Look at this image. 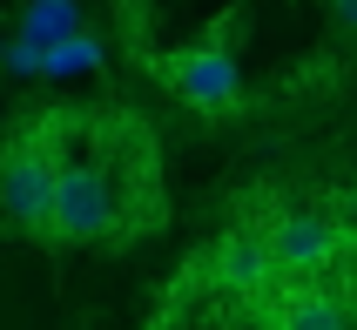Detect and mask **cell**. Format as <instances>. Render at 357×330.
I'll return each instance as SVG.
<instances>
[{
    "mask_svg": "<svg viewBox=\"0 0 357 330\" xmlns=\"http://www.w3.org/2000/svg\"><path fill=\"white\" fill-rule=\"evenodd\" d=\"M75 27H81V0H27L14 34L27 40V47H54V40L75 34Z\"/></svg>",
    "mask_w": 357,
    "mask_h": 330,
    "instance_id": "obj_8",
    "label": "cell"
},
{
    "mask_svg": "<svg viewBox=\"0 0 357 330\" xmlns=\"http://www.w3.org/2000/svg\"><path fill=\"white\" fill-rule=\"evenodd\" d=\"M277 330H357V303L337 297V290H324V283H303V290L283 297Z\"/></svg>",
    "mask_w": 357,
    "mask_h": 330,
    "instance_id": "obj_6",
    "label": "cell"
},
{
    "mask_svg": "<svg viewBox=\"0 0 357 330\" xmlns=\"http://www.w3.org/2000/svg\"><path fill=\"white\" fill-rule=\"evenodd\" d=\"M121 223V189L95 162H61L54 169V202H47V236L61 243H95Z\"/></svg>",
    "mask_w": 357,
    "mask_h": 330,
    "instance_id": "obj_2",
    "label": "cell"
},
{
    "mask_svg": "<svg viewBox=\"0 0 357 330\" xmlns=\"http://www.w3.org/2000/svg\"><path fill=\"white\" fill-rule=\"evenodd\" d=\"M54 169L61 162L40 149V142H14L0 156V209L14 216L20 230L47 236V202H54Z\"/></svg>",
    "mask_w": 357,
    "mask_h": 330,
    "instance_id": "obj_4",
    "label": "cell"
},
{
    "mask_svg": "<svg viewBox=\"0 0 357 330\" xmlns=\"http://www.w3.org/2000/svg\"><path fill=\"white\" fill-rule=\"evenodd\" d=\"M202 270H209V283H216V290L257 297L263 283H270V250H263V230H229L216 250L202 256Z\"/></svg>",
    "mask_w": 357,
    "mask_h": 330,
    "instance_id": "obj_5",
    "label": "cell"
},
{
    "mask_svg": "<svg viewBox=\"0 0 357 330\" xmlns=\"http://www.w3.org/2000/svg\"><path fill=\"white\" fill-rule=\"evenodd\" d=\"M101 61H108V47H101L88 27H75V34H61L54 47H40V81H81V75H101Z\"/></svg>",
    "mask_w": 357,
    "mask_h": 330,
    "instance_id": "obj_7",
    "label": "cell"
},
{
    "mask_svg": "<svg viewBox=\"0 0 357 330\" xmlns=\"http://www.w3.org/2000/svg\"><path fill=\"white\" fill-rule=\"evenodd\" d=\"M263 250H270V276H290V283H317L324 270H337L351 256V230L324 209H290L263 230Z\"/></svg>",
    "mask_w": 357,
    "mask_h": 330,
    "instance_id": "obj_1",
    "label": "cell"
},
{
    "mask_svg": "<svg viewBox=\"0 0 357 330\" xmlns=\"http://www.w3.org/2000/svg\"><path fill=\"white\" fill-rule=\"evenodd\" d=\"M0 75L7 81H40V47H27V40H7V61H0Z\"/></svg>",
    "mask_w": 357,
    "mask_h": 330,
    "instance_id": "obj_9",
    "label": "cell"
},
{
    "mask_svg": "<svg viewBox=\"0 0 357 330\" xmlns=\"http://www.w3.org/2000/svg\"><path fill=\"white\" fill-rule=\"evenodd\" d=\"M351 223H357V189H351Z\"/></svg>",
    "mask_w": 357,
    "mask_h": 330,
    "instance_id": "obj_12",
    "label": "cell"
},
{
    "mask_svg": "<svg viewBox=\"0 0 357 330\" xmlns=\"http://www.w3.org/2000/svg\"><path fill=\"white\" fill-rule=\"evenodd\" d=\"M331 14H337V27H351V34H357V0H331Z\"/></svg>",
    "mask_w": 357,
    "mask_h": 330,
    "instance_id": "obj_10",
    "label": "cell"
},
{
    "mask_svg": "<svg viewBox=\"0 0 357 330\" xmlns=\"http://www.w3.org/2000/svg\"><path fill=\"white\" fill-rule=\"evenodd\" d=\"M155 75L169 81L189 108H202V115H222V108L243 101V68H236V54H229L222 40H202V47H182V54L155 61Z\"/></svg>",
    "mask_w": 357,
    "mask_h": 330,
    "instance_id": "obj_3",
    "label": "cell"
},
{
    "mask_svg": "<svg viewBox=\"0 0 357 330\" xmlns=\"http://www.w3.org/2000/svg\"><path fill=\"white\" fill-rule=\"evenodd\" d=\"M7 40H14V34H0V61H7Z\"/></svg>",
    "mask_w": 357,
    "mask_h": 330,
    "instance_id": "obj_11",
    "label": "cell"
}]
</instances>
